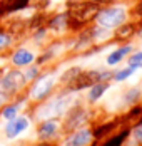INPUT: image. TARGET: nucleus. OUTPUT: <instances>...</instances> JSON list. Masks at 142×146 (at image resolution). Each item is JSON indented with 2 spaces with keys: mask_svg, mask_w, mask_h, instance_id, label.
I'll list each match as a JSON object with an SVG mask.
<instances>
[{
  "mask_svg": "<svg viewBox=\"0 0 142 146\" xmlns=\"http://www.w3.org/2000/svg\"><path fill=\"white\" fill-rule=\"evenodd\" d=\"M75 98H77V92L67 88L64 92L57 94L50 101L42 104L37 111V116L40 119H60L75 104Z\"/></svg>",
  "mask_w": 142,
  "mask_h": 146,
  "instance_id": "obj_1",
  "label": "nucleus"
},
{
  "mask_svg": "<svg viewBox=\"0 0 142 146\" xmlns=\"http://www.w3.org/2000/svg\"><path fill=\"white\" fill-rule=\"evenodd\" d=\"M127 20V9L124 5H114V7H105L95 15V22L99 27H104L107 30L117 29L119 25L126 24Z\"/></svg>",
  "mask_w": 142,
  "mask_h": 146,
  "instance_id": "obj_2",
  "label": "nucleus"
},
{
  "mask_svg": "<svg viewBox=\"0 0 142 146\" xmlns=\"http://www.w3.org/2000/svg\"><path fill=\"white\" fill-rule=\"evenodd\" d=\"M27 81H25V76L20 71H9L0 77V92L7 98L18 94L20 89L25 88Z\"/></svg>",
  "mask_w": 142,
  "mask_h": 146,
  "instance_id": "obj_3",
  "label": "nucleus"
},
{
  "mask_svg": "<svg viewBox=\"0 0 142 146\" xmlns=\"http://www.w3.org/2000/svg\"><path fill=\"white\" fill-rule=\"evenodd\" d=\"M57 77L55 76H42V77H37L34 86L30 88V92H28V98L32 101H43L47 99L52 91L55 88Z\"/></svg>",
  "mask_w": 142,
  "mask_h": 146,
  "instance_id": "obj_4",
  "label": "nucleus"
},
{
  "mask_svg": "<svg viewBox=\"0 0 142 146\" xmlns=\"http://www.w3.org/2000/svg\"><path fill=\"white\" fill-rule=\"evenodd\" d=\"M87 119H89V113H87V109H85L84 106H80V104L75 102L70 109L67 111V114H65L64 129H65V133L75 131V129H79V128L84 126L85 123H87Z\"/></svg>",
  "mask_w": 142,
  "mask_h": 146,
  "instance_id": "obj_5",
  "label": "nucleus"
},
{
  "mask_svg": "<svg viewBox=\"0 0 142 146\" xmlns=\"http://www.w3.org/2000/svg\"><path fill=\"white\" fill-rule=\"evenodd\" d=\"M95 139V133L90 128H79L75 131L69 133V136L64 139V146H90Z\"/></svg>",
  "mask_w": 142,
  "mask_h": 146,
  "instance_id": "obj_6",
  "label": "nucleus"
},
{
  "mask_svg": "<svg viewBox=\"0 0 142 146\" xmlns=\"http://www.w3.org/2000/svg\"><path fill=\"white\" fill-rule=\"evenodd\" d=\"M28 126H30V119L27 116H15L14 119H10V121H7V124H5V128H3V134H5V138H9V139H15L17 136H20L22 133H25L28 129Z\"/></svg>",
  "mask_w": 142,
  "mask_h": 146,
  "instance_id": "obj_7",
  "label": "nucleus"
},
{
  "mask_svg": "<svg viewBox=\"0 0 142 146\" xmlns=\"http://www.w3.org/2000/svg\"><path fill=\"white\" fill-rule=\"evenodd\" d=\"M60 119H42L37 128V138L40 141H50L59 136L60 133Z\"/></svg>",
  "mask_w": 142,
  "mask_h": 146,
  "instance_id": "obj_8",
  "label": "nucleus"
},
{
  "mask_svg": "<svg viewBox=\"0 0 142 146\" xmlns=\"http://www.w3.org/2000/svg\"><path fill=\"white\" fill-rule=\"evenodd\" d=\"M70 19H74L75 22H87L90 19H94L97 15V5L95 3H75L74 7L70 9Z\"/></svg>",
  "mask_w": 142,
  "mask_h": 146,
  "instance_id": "obj_9",
  "label": "nucleus"
},
{
  "mask_svg": "<svg viewBox=\"0 0 142 146\" xmlns=\"http://www.w3.org/2000/svg\"><path fill=\"white\" fill-rule=\"evenodd\" d=\"M132 52H134V47L130 44L120 45V47L114 49L112 52L105 57V66H107V67H117V66H119L124 59H127Z\"/></svg>",
  "mask_w": 142,
  "mask_h": 146,
  "instance_id": "obj_10",
  "label": "nucleus"
},
{
  "mask_svg": "<svg viewBox=\"0 0 142 146\" xmlns=\"http://www.w3.org/2000/svg\"><path fill=\"white\" fill-rule=\"evenodd\" d=\"M35 60V54L28 49H17L12 56V64L15 67H28L32 66V62Z\"/></svg>",
  "mask_w": 142,
  "mask_h": 146,
  "instance_id": "obj_11",
  "label": "nucleus"
},
{
  "mask_svg": "<svg viewBox=\"0 0 142 146\" xmlns=\"http://www.w3.org/2000/svg\"><path fill=\"white\" fill-rule=\"evenodd\" d=\"M109 88H110L109 82H95V84H92L87 91V101L90 104H95L97 101H100V98H104V94L109 91Z\"/></svg>",
  "mask_w": 142,
  "mask_h": 146,
  "instance_id": "obj_12",
  "label": "nucleus"
},
{
  "mask_svg": "<svg viewBox=\"0 0 142 146\" xmlns=\"http://www.w3.org/2000/svg\"><path fill=\"white\" fill-rule=\"evenodd\" d=\"M129 141H124V145L130 146H142V119H139L127 133Z\"/></svg>",
  "mask_w": 142,
  "mask_h": 146,
  "instance_id": "obj_13",
  "label": "nucleus"
},
{
  "mask_svg": "<svg viewBox=\"0 0 142 146\" xmlns=\"http://www.w3.org/2000/svg\"><path fill=\"white\" fill-rule=\"evenodd\" d=\"M122 99L127 106H135L139 104V101L142 99V89L141 88H129L124 91Z\"/></svg>",
  "mask_w": 142,
  "mask_h": 146,
  "instance_id": "obj_14",
  "label": "nucleus"
},
{
  "mask_svg": "<svg viewBox=\"0 0 142 146\" xmlns=\"http://www.w3.org/2000/svg\"><path fill=\"white\" fill-rule=\"evenodd\" d=\"M20 108H22L20 102H15V104H3L2 109H0V117L5 119V121H10V119H14L15 116H18Z\"/></svg>",
  "mask_w": 142,
  "mask_h": 146,
  "instance_id": "obj_15",
  "label": "nucleus"
},
{
  "mask_svg": "<svg viewBox=\"0 0 142 146\" xmlns=\"http://www.w3.org/2000/svg\"><path fill=\"white\" fill-rule=\"evenodd\" d=\"M135 74V71L132 69V67H129V66H126V67H120V69H115L112 74V81L114 82H126L129 77H132Z\"/></svg>",
  "mask_w": 142,
  "mask_h": 146,
  "instance_id": "obj_16",
  "label": "nucleus"
},
{
  "mask_svg": "<svg viewBox=\"0 0 142 146\" xmlns=\"http://www.w3.org/2000/svg\"><path fill=\"white\" fill-rule=\"evenodd\" d=\"M80 72H82L80 67H70L69 71H65V72L60 76V82H62V84H67V88H69L72 82L77 79V76H79Z\"/></svg>",
  "mask_w": 142,
  "mask_h": 146,
  "instance_id": "obj_17",
  "label": "nucleus"
},
{
  "mask_svg": "<svg viewBox=\"0 0 142 146\" xmlns=\"http://www.w3.org/2000/svg\"><path fill=\"white\" fill-rule=\"evenodd\" d=\"M127 66L132 67L134 71L142 69V50H135V52H132V54L129 56L127 57Z\"/></svg>",
  "mask_w": 142,
  "mask_h": 146,
  "instance_id": "obj_18",
  "label": "nucleus"
},
{
  "mask_svg": "<svg viewBox=\"0 0 142 146\" xmlns=\"http://www.w3.org/2000/svg\"><path fill=\"white\" fill-rule=\"evenodd\" d=\"M134 25L132 24H122L119 25L117 30H115V37L117 39H129L130 35H134Z\"/></svg>",
  "mask_w": 142,
  "mask_h": 146,
  "instance_id": "obj_19",
  "label": "nucleus"
},
{
  "mask_svg": "<svg viewBox=\"0 0 142 146\" xmlns=\"http://www.w3.org/2000/svg\"><path fill=\"white\" fill-rule=\"evenodd\" d=\"M28 3V0H5L3 3V10L5 12H14V10H20Z\"/></svg>",
  "mask_w": 142,
  "mask_h": 146,
  "instance_id": "obj_20",
  "label": "nucleus"
},
{
  "mask_svg": "<svg viewBox=\"0 0 142 146\" xmlns=\"http://www.w3.org/2000/svg\"><path fill=\"white\" fill-rule=\"evenodd\" d=\"M127 133L129 131H124L122 134H115L114 138L107 139L102 146H122V145H124V141H126V138H127Z\"/></svg>",
  "mask_w": 142,
  "mask_h": 146,
  "instance_id": "obj_21",
  "label": "nucleus"
},
{
  "mask_svg": "<svg viewBox=\"0 0 142 146\" xmlns=\"http://www.w3.org/2000/svg\"><path fill=\"white\" fill-rule=\"evenodd\" d=\"M39 67L37 66H28V69L24 72V76H25V81L27 82H30V81H35L37 77H39Z\"/></svg>",
  "mask_w": 142,
  "mask_h": 146,
  "instance_id": "obj_22",
  "label": "nucleus"
},
{
  "mask_svg": "<svg viewBox=\"0 0 142 146\" xmlns=\"http://www.w3.org/2000/svg\"><path fill=\"white\" fill-rule=\"evenodd\" d=\"M65 25H67V17H65V15H59V17H55V19L50 22V27L55 29V30L64 29Z\"/></svg>",
  "mask_w": 142,
  "mask_h": 146,
  "instance_id": "obj_23",
  "label": "nucleus"
},
{
  "mask_svg": "<svg viewBox=\"0 0 142 146\" xmlns=\"http://www.w3.org/2000/svg\"><path fill=\"white\" fill-rule=\"evenodd\" d=\"M10 42H12V39H10L7 34H0V50L5 49V47H9Z\"/></svg>",
  "mask_w": 142,
  "mask_h": 146,
  "instance_id": "obj_24",
  "label": "nucleus"
},
{
  "mask_svg": "<svg viewBox=\"0 0 142 146\" xmlns=\"http://www.w3.org/2000/svg\"><path fill=\"white\" fill-rule=\"evenodd\" d=\"M7 99H9V98H7V96H3V94L0 92V108H2V106H3V104L7 102Z\"/></svg>",
  "mask_w": 142,
  "mask_h": 146,
  "instance_id": "obj_25",
  "label": "nucleus"
},
{
  "mask_svg": "<svg viewBox=\"0 0 142 146\" xmlns=\"http://www.w3.org/2000/svg\"><path fill=\"white\" fill-rule=\"evenodd\" d=\"M109 0H92V3H95V5H100V3H107Z\"/></svg>",
  "mask_w": 142,
  "mask_h": 146,
  "instance_id": "obj_26",
  "label": "nucleus"
},
{
  "mask_svg": "<svg viewBox=\"0 0 142 146\" xmlns=\"http://www.w3.org/2000/svg\"><path fill=\"white\" fill-rule=\"evenodd\" d=\"M137 35H139V37H141V39H142V30H141V32H139V34H137Z\"/></svg>",
  "mask_w": 142,
  "mask_h": 146,
  "instance_id": "obj_27",
  "label": "nucleus"
},
{
  "mask_svg": "<svg viewBox=\"0 0 142 146\" xmlns=\"http://www.w3.org/2000/svg\"><path fill=\"white\" fill-rule=\"evenodd\" d=\"M141 10H142V7H141Z\"/></svg>",
  "mask_w": 142,
  "mask_h": 146,
  "instance_id": "obj_28",
  "label": "nucleus"
},
{
  "mask_svg": "<svg viewBox=\"0 0 142 146\" xmlns=\"http://www.w3.org/2000/svg\"><path fill=\"white\" fill-rule=\"evenodd\" d=\"M141 119H142V117H141Z\"/></svg>",
  "mask_w": 142,
  "mask_h": 146,
  "instance_id": "obj_29",
  "label": "nucleus"
}]
</instances>
